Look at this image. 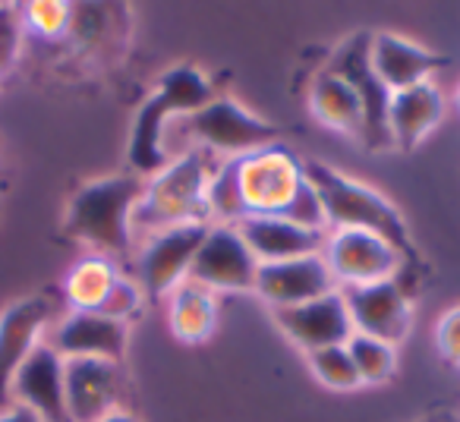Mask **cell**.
<instances>
[{"label": "cell", "mask_w": 460, "mask_h": 422, "mask_svg": "<svg viewBox=\"0 0 460 422\" xmlns=\"http://www.w3.org/2000/svg\"><path fill=\"white\" fill-rule=\"evenodd\" d=\"M208 224H177L152 233L136 256V281L148 300L171 296L190 277L192 259L202 246Z\"/></svg>", "instance_id": "cell-8"}, {"label": "cell", "mask_w": 460, "mask_h": 422, "mask_svg": "<svg viewBox=\"0 0 460 422\" xmlns=\"http://www.w3.org/2000/svg\"><path fill=\"white\" fill-rule=\"evenodd\" d=\"M259 259L240 237L237 227L208 224L202 246L192 259L190 281L202 284L211 294H250L256 290Z\"/></svg>", "instance_id": "cell-10"}, {"label": "cell", "mask_w": 460, "mask_h": 422, "mask_svg": "<svg viewBox=\"0 0 460 422\" xmlns=\"http://www.w3.org/2000/svg\"><path fill=\"white\" fill-rule=\"evenodd\" d=\"M435 347L451 365H460V306L447 309L435 325Z\"/></svg>", "instance_id": "cell-30"}, {"label": "cell", "mask_w": 460, "mask_h": 422, "mask_svg": "<svg viewBox=\"0 0 460 422\" xmlns=\"http://www.w3.org/2000/svg\"><path fill=\"white\" fill-rule=\"evenodd\" d=\"M167 325L180 344H205L217 328V296L186 277L167 296Z\"/></svg>", "instance_id": "cell-22"}, {"label": "cell", "mask_w": 460, "mask_h": 422, "mask_svg": "<svg viewBox=\"0 0 460 422\" xmlns=\"http://www.w3.org/2000/svg\"><path fill=\"white\" fill-rule=\"evenodd\" d=\"M10 403H20L41 422H70L66 413L64 356L51 344H39L10 384Z\"/></svg>", "instance_id": "cell-16"}, {"label": "cell", "mask_w": 460, "mask_h": 422, "mask_svg": "<svg viewBox=\"0 0 460 422\" xmlns=\"http://www.w3.org/2000/svg\"><path fill=\"white\" fill-rule=\"evenodd\" d=\"M0 173H4V167H0Z\"/></svg>", "instance_id": "cell-35"}, {"label": "cell", "mask_w": 460, "mask_h": 422, "mask_svg": "<svg viewBox=\"0 0 460 422\" xmlns=\"http://www.w3.org/2000/svg\"><path fill=\"white\" fill-rule=\"evenodd\" d=\"M347 350H350V359L363 384H382L397 372V347L385 344V340L353 334L347 340Z\"/></svg>", "instance_id": "cell-25"}, {"label": "cell", "mask_w": 460, "mask_h": 422, "mask_svg": "<svg viewBox=\"0 0 460 422\" xmlns=\"http://www.w3.org/2000/svg\"><path fill=\"white\" fill-rule=\"evenodd\" d=\"M445 117V95L435 83H422L391 95L388 104V142L397 152H413L429 139Z\"/></svg>", "instance_id": "cell-20"}, {"label": "cell", "mask_w": 460, "mask_h": 422, "mask_svg": "<svg viewBox=\"0 0 460 422\" xmlns=\"http://www.w3.org/2000/svg\"><path fill=\"white\" fill-rule=\"evenodd\" d=\"M454 110L460 114V85H457V92H454Z\"/></svg>", "instance_id": "cell-34"}, {"label": "cell", "mask_w": 460, "mask_h": 422, "mask_svg": "<svg viewBox=\"0 0 460 422\" xmlns=\"http://www.w3.org/2000/svg\"><path fill=\"white\" fill-rule=\"evenodd\" d=\"M237 231L252 250V256L259 259V265L322 256V246H325L328 237L322 231H306V227L294 224L281 215H250V218L240 221Z\"/></svg>", "instance_id": "cell-19"}, {"label": "cell", "mask_w": 460, "mask_h": 422, "mask_svg": "<svg viewBox=\"0 0 460 422\" xmlns=\"http://www.w3.org/2000/svg\"><path fill=\"white\" fill-rule=\"evenodd\" d=\"M48 344L64 359L123 363L129 347V325L108 319L102 312H73V309H66V315H60L48 331Z\"/></svg>", "instance_id": "cell-14"}, {"label": "cell", "mask_w": 460, "mask_h": 422, "mask_svg": "<svg viewBox=\"0 0 460 422\" xmlns=\"http://www.w3.org/2000/svg\"><path fill=\"white\" fill-rule=\"evenodd\" d=\"M306 177L315 186L325 208V224L328 231H344V227H357V231H372L385 237L388 243L397 246V252L407 262V271L416 265V246L410 237V224L403 221L401 208L382 196L372 186L359 183V180L347 177L344 171L325 164V161H309Z\"/></svg>", "instance_id": "cell-3"}, {"label": "cell", "mask_w": 460, "mask_h": 422, "mask_svg": "<svg viewBox=\"0 0 460 422\" xmlns=\"http://www.w3.org/2000/svg\"><path fill=\"white\" fill-rule=\"evenodd\" d=\"M98 422H139V416H133L129 409H114V413H108L104 419H98Z\"/></svg>", "instance_id": "cell-33"}, {"label": "cell", "mask_w": 460, "mask_h": 422, "mask_svg": "<svg viewBox=\"0 0 460 422\" xmlns=\"http://www.w3.org/2000/svg\"><path fill=\"white\" fill-rule=\"evenodd\" d=\"M420 422H460V413H451V409H435V413L422 416Z\"/></svg>", "instance_id": "cell-32"}, {"label": "cell", "mask_w": 460, "mask_h": 422, "mask_svg": "<svg viewBox=\"0 0 460 422\" xmlns=\"http://www.w3.org/2000/svg\"><path fill=\"white\" fill-rule=\"evenodd\" d=\"M120 265L108 256H83L79 262L70 265L64 277V300L73 312H98L108 300V294L114 290V284L120 281Z\"/></svg>", "instance_id": "cell-23"}, {"label": "cell", "mask_w": 460, "mask_h": 422, "mask_svg": "<svg viewBox=\"0 0 460 422\" xmlns=\"http://www.w3.org/2000/svg\"><path fill=\"white\" fill-rule=\"evenodd\" d=\"M146 189L136 173H108L83 183L64 211V231L95 256H127L136 243L133 215Z\"/></svg>", "instance_id": "cell-1"}, {"label": "cell", "mask_w": 460, "mask_h": 422, "mask_svg": "<svg viewBox=\"0 0 460 422\" xmlns=\"http://www.w3.org/2000/svg\"><path fill=\"white\" fill-rule=\"evenodd\" d=\"M271 315H275L284 338L294 347H300L306 356L315 350H325V347L347 344L353 338V321L341 290H332V294L300 303V306L275 309Z\"/></svg>", "instance_id": "cell-13"}, {"label": "cell", "mask_w": 460, "mask_h": 422, "mask_svg": "<svg viewBox=\"0 0 460 422\" xmlns=\"http://www.w3.org/2000/svg\"><path fill=\"white\" fill-rule=\"evenodd\" d=\"M148 296L142 294L139 281L129 275H120V281L114 284V290L108 294V300H104V306L98 309L102 315H108V319H117V321H133L136 315L142 312V306H146Z\"/></svg>", "instance_id": "cell-28"}, {"label": "cell", "mask_w": 460, "mask_h": 422, "mask_svg": "<svg viewBox=\"0 0 460 422\" xmlns=\"http://www.w3.org/2000/svg\"><path fill=\"white\" fill-rule=\"evenodd\" d=\"M306 363H309V369H313V375L319 378L325 388H332V391H357V388H363V382H359L357 365H353L347 344L325 347V350L309 353Z\"/></svg>", "instance_id": "cell-27"}, {"label": "cell", "mask_w": 460, "mask_h": 422, "mask_svg": "<svg viewBox=\"0 0 460 422\" xmlns=\"http://www.w3.org/2000/svg\"><path fill=\"white\" fill-rule=\"evenodd\" d=\"M215 98V85L205 79V73L192 64H177L164 73L158 89L139 104L133 117V129H129L127 142V161L129 173L148 180L158 171L171 164L167 154V127L173 117H190L196 114L202 104Z\"/></svg>", "instance_id": "cell-2"}, {"label": "cell", "mask_w": 460, "mask_h": 422, "mask_svg": "<svg viewBox=\"0 0 460 422\" xmlns=\"http://www.w3.org/2000/svg\"><path fill=\"white\" fill-rule=\"evenodd\" d=\"M309 110L322 127L334 129L341 136L363 139V104L357 92L332 70H322L309 85Z\"/></svg>", "instance_id": "cell-21"}, {"label": "cell", "mask_w": 460, "mask_h": 422, "mask_svg": "<svg viewBox=\"0 0 460 422\" xmlns=\"http://www.w3.org/2000/svg\"><path fill=\"white\" fill-rule=\"evenodd\" d=\"M369 32H353L350 39L341 41V48L332 54V64L325 70L338 73L353 92H357L359 104H363V145L369 152H382L391 148L388 142V104L391 92L382 85L369 64Z\"/></svg>", "instance_id": "cell-9"}, {"label": "cell", "mask_w": 460, "mask_h": 422, "mask_svg": "<svg viewBox=\"0 0 460 422\" xmlns=\"http://www.w3.org/2000/svg\"><path fill=\"white\" fill-rule=\"evenodd\" d=\"M20 39H22V22H20V7H7L0 10V76L10 70L16 51H20Z\"/></svg>", "instance_id": "cell-29"}, {"label": "cell", "mask_w": 460, "mask_h": 422, "mask_svg": "<svg viewBox=\"0 0 460 422\" xmlns=\"http://www.w3.org/2000/svg\"><path fill=\"white\" fill-rule=\"evenodd\" d=\"M211 158L215 154L202 152V148H190V152L171 158L164 171L146 180V189H142L133 215L136 240L177 224H208L205 192H208V180L215 171Z\"/></svg>", "instance_id": "cell-4"}, {"label": "cell", "mask_w": 460, "mask_h": 422, "mask_svg": "<svg viewBox=\"0 0 460 422\" xmlns=\"http://www.w3.org/2000/svg\"><path fill=\"white\" fill-rule=\"evenodd\" d=\"M208 224H230L237 227L246 218L243 208V192H240V167L237 158H224L221 164H215L208 180Z\"/></svg>", "instance_id": "cell-24"}, {"label": "cell", "mask_w": 460, "mask_h": 422, "mask_svg": "<svg viewBox=\"0 0 460 422\" xmlns=\"http://www.w3.org/2000/svg\"><path fill=\"white\" fill-rule=\"evenodd\" d=\"M22 32H32L45 41H60L73 32V4L64 0H39L20 7Z\"/></svg>", "instance_id": "cell-26"}, {"label": "cell", "mask_w": 460, "mask_h": 422, "mask_svg": "<svg viewBox=\"0 0 460 422\" xmlns=\"http://www.w3.org/2000/svg\"><path fill=\"white\" fill-rule=\"evenodd\" d=\"M240 192H243L246 218L250 215H284L300 186L306 183V164L284 145L259 148L237 158Z\"/></svg>", "instance_id": "cell-7"}, {"label": "cell", "mask_w": 460, "mask_h": 422, "mask_svg": "<svg viewBox=\"0 0 460 422\" xmlns=\"http://www.w3.org/2000/svg\"><path fill=\"white\" fill-rule=\"evenodd\" d=\"M341 294H344L347 312H350L353 334H366V338L385 340L391 347L407 340L410 325H413V300L397 277L341 290Z\"/></svg>", "instance_id": "cell-11"}, {"label": "cell", "mask_w": 460, "mask_h": 422, "mask_svg": "<svg viewBox=\"0 0 460 422\" xmlns=\"http://www.w3.org/2000/svg\"><path fill=\"white\" fill-rule=\"evenodd\" d=\"M0 422H41L35 413H29L26 407L20 403H7V407H0Z\"/></svg>", "instance_id": "cell-31"}, {"label": "cell", "mask_w": 460, "mask_h": 422, "mask_svg": "<svg viewBox=\"0 0 460 422\" xmlns=\"http://www.w3.org/2000/svg\"><path fill=\"white\" fill-rule=\"evenodd\" d=\"M369 64L385 89L394 95V92L432 83V73L445 66V57L397 32H376L369 41Z\"/></svg>", "instance_id": "cell-18"}, {"label": "cell", "mask_w": 460, "mask_h": 422, "mask_svg": "<svg viewBox=\"0 0 460 422\" xmlns=\"http://www.w3.org/2000/svg\"><path fill=\"white\" fill-rule=\"evenodd\" d=\"M338 290L334 275L328 271L322 256H306V259H290V262H275V265H259L256 275V290L265 303L275 309H290L300 303L319 300V296Z\"/></svg>", "instance_id": "cell-17"}, {"label": "cell", "mask_w": 460, "mask_h": 422, "mask_svg": "<svg viewBox=\"0 0 460 422\" xmlns=\"http://www.w3.org/2000/svg\"><path fill=\"white\" fill-rule=\"evenodd\" d=\"M186 136L196 142V148L224 158H243L259 148L278 145V127L262 117H256L250 108L230 95H215L208 104L186 117Z\"/></svg>", "instance_id": "cell-5"}, {"label": "cell", "mask_w": 460, "mask_h": 422, "mask_svg": "<svg viewBox=\"0 0 460 422\" xmlns=\"http://www.w3.org/2000/svg\"><path fill=\"white\" fill-rule=\"evenodd\" d=\"M0 10H4V7H0Z\"/></svg>", "instance_id": "cell-36"}, {"label": "cell", "mask_w": 460, "mask_h": 422, "mask_svg": "<svg viewBox=\"0 0 460 422\" xmlns=\"http://www.w3.org/2000/svg\"><path fill=\"white\" fill-rule=\"evenodd\" d=\"M66 413L70 422H98L120 409L123 363L111 359H64Z\"/></svg>", "instance_id": "cell-15"}, {"label": "cell", "mask_w": 460, "mask_h": 422, "mask_svg": "<svg viewBox=\"0 0 460 422\" xmlns=\"http://www.w3.org/2000/svg\"><path fill=\"white\" fill-rule=\"evenodd\" d=\"M54 306L48 296H20L0 309V407L10 403V384L32 350L48 340Z\"/></svg>", "instance_id": "cell-12"}, {"label": "cell", "mask_w": 460, "mask_h": 422, "mask_svg": "<svg viewBox=\"0 0 460 422\" xmlns=\"http://www.w3.org/2000/svg\"><path fill=\"white\" fill-rule=\"evenodd\" d=\"M322 259L334 275L338 290L366 287V284L391 281V277L401 281V275H407V262L394 243L372 231H357V227L328 231Z\"/></svg>", "instance_id": "cell-6"}]
</instances>
